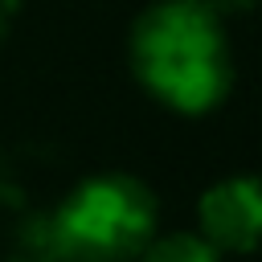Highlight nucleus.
I'll use <instances>...</instances> for the list:
<instances>
[{
    "mask_svg": "<svg viewBox=\"0 0 262 262\" xmlns=\"http://www.w3.org/2000/svg\"><path fill=\"white\" fill-rule=\"evenodd\" d=\"M213 12H221V16H229V12H250L254 4H262V0H205Z\"/></svg>",
    "mask_w": 262,
    "mask_h": 262,
    "instance_id": "5",
    "label": "nucleus"
},
{
    "mask_svg": "<svg viewBox=\"0 0 262 262\" xmlns=\"http://www.w3.org/2000/svg\"><path fill=\"white\" fill-rule=\"evenodd\" d=\"M127 57L135 82L176 115H205L233 86L225 16L205 0L147 4L131 25Z\"/></svg>",
    "mask_w": 262,
    "mask_h": 262,
    "instance_id": "1",
    "label": "nucleus"
},
{
    "mask_svg": "<svg viewBox=\"0 0 262 262\" xmlns=\"http://www.w3.org/2000/svg\"><path fill=\"white\" fill-rule=\"evenodd\" d=\"M196 233L221 254L262 246V176H221L196 201Z\"/></svg>",
    "mask_w": 262,
    "mask_h": 262,
    "instance_id": "3",
    "label": "nucleus"
},
{
    "mask_svg": "<svg viewBox=\"0 0 262 262\" xmlns=\"http://www.w3.org/2000/svg\"><path fill=\"white\" fill-rule=\"evenodd\" d=\"M135 262H221V250H213L192 229H176V233H156Z\"/></svg>",
    "mask_w": 262,
    "mask_h": 262,
    "instance_id": "4",
    "label": "nucleus"
},
{
    "mask_svg": "<svg viewBox=\"0 0 262 262\" xmlns=\"http://www.w3.org/2000/svg\"><path fill=\"white\" fill-rule=\"evenodd\" d=\"M53 262H70V258H53Z\"/></svg>",
    "mask_w": 262,
    "mask_h": 262,
    "instance_id": "6",
    "label": "nucleus"
},
{
    "mask_svg": "<svg viewBox=\"0 0 262 262\" xmlns=\"http://www.w3.org/2000/svg\"><path fill=\"white\" fill-rule=\"evenodd\" d=\"M160 229L156 192L131 172L78 180L49 217V250L70 262H135Z\"/></svg>",
    "mask_w": 262,
    "mask_h": 262,
    "instance_id": "2",
    "label": "nucleus"
}]
</instances>
